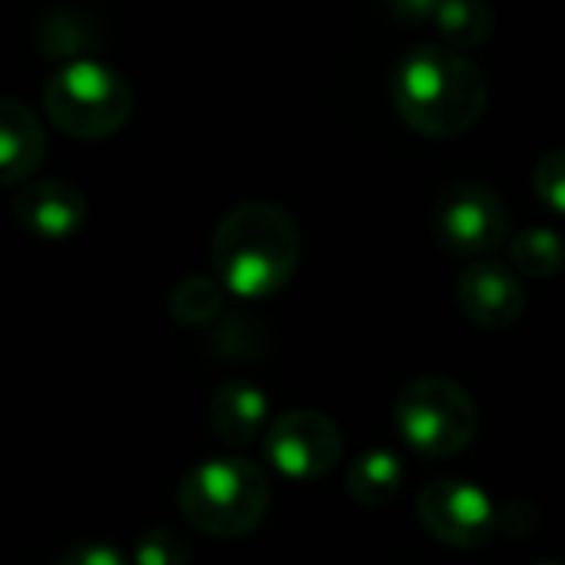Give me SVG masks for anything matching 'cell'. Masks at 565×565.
<instances>
[{"label":"cell","mask_w":565,"mask_h":565,"mask_svg":"<svg viewBox=\"0 0 565 565\" xmlns=\"http://www.w3.org/2000/svg\"><path fill=\"white\" fill-rule=\"evenodd\" d=\"M486 97L482 71L446 47H416L393 74L396 114L423 137L452 140L472 130L486 110Z\"/></svg>","instance_id":"7a4b0ae2"},{"label":"cell","mask_w":565,"mask_h":565,"mask_svg":"<svg viewBox=\"0 0 565 565\" xmlns=\"http://www.w3.org/2000/svg\"><path fill=\"white\" fill-rule=\"evenodd\" d=\"M300 263V230L287 210L273 203L233 206L210 243V266L220 290L263 300L290 282Z\"/></svg>","instance_id":"6da1fadb"},{"label":"cell","mask_w":565,"mask_h":565,"mask_svg":"<svg viewBox=\"0 0 565 565\" xmlns=\"http://www.w3.org/2000/svg\"><path fill=\"white\" fill-rule=\"evenodd\" d=\"M263 452L279 476L313 482L340 462L343 433L327 413L290 409L263 429Z\"/></svg>","instance_id":"8992f818"},{"label":"cell","mask_w":565,"mask_h":565,"mask_svg":"<svg viewBox=\"0 0 565 565\" xmlns=\"http://www.w3.org/2000/svg\"><path fill=\"white\" fill-rule=\"evenodd\" d=\"M269 419V399L246 380L223 383L210 399V426L226 446H249Z\"/></svg>","instance_id":"7c38bea8"},{"label":"cell","mask_w":565,"mask_h":565,"mask_svg":"<svg viewBox=\"0 0 565 565\" xmlns=\"http://www.w3.org/2000/svg\"><path fill=\"white\" fill-rule=\"evenodd\" d=\"M436 31L446 44L452 47H482L495 28L492 21V8L486 0H439V8L433 14Z\"/></svg>","instance_id":"5bb4252c"},{"label":"cell","mask_w":565,"mask_h":565,"mask_svg":"<svg viewBox=\"0 0 565 565\" xmlns=\"http://www.w3.org/2000/svg\"><path fill=\"white\" fill-rule=\"evenodd\" d=\"M61 565H127V558L114 548V545H104V542H87V545H77L71 548Z\"/></svg>","instance_id":"ffe728a7"},{"label":"cell","mask_w":565,"mask_h":565,"mask_svg":"<svg viewBox=\"0 0 565 565\" xmlns=\"http://www.w3.org/2000/svg\"><path fill=\"white\" fill-rule=\"evenodd\" d=\"M419 522L433 539L452 548H479L495 532L492 499L466 479H433L416 499Z\"/></svg>","instance_id":"ba28073f"},{"label":"cell","mask_w":565,"mask_h":565,"mask_svg":"<svg viewBox=\"0 0 565 565\" xmlns=\"http://www.w3.org/2000/svg\"><path fill=\"white\" fill-rule=\"evenodd\" d=\"M47 153L41 120L18 100L0 97V183H24Z\"/></svg>","instance_id":"8fae6325"},{"label":"cell","mask_w":565,"mask_h":565,"mask_svg":"<svg viewBox=\"0 0 565 565\" xmlns=\"http://www.w3.org/2000/svg\"><path fill=\"white\" fill-rule=\"evenodd\" d=\"M193 545L177 529H150L134 545L137 565H190Z\"/></svg>","instance_id":"e0dca14e"},{"label":"cell","mask_w":565,"mask_h":565,"mask_svg":"<svg viewBox=\"0 0 565 565\" xmlns=\"http://www.w3.org/2000/svg\"><path fill=\"white\" fill-rule=\"evenodd\" d=\"M11 206H14L18 223L31 236L47 239V243L71 239L87 223V196L64 180L28 183L24 190H18Z\"/></svg>","instance_id":"30bf717a"},{"label":"cell","mask_w":565,"mask_h":565,"mask_svg":"<svg viewBox=\"0 0 565 565\" xmlns=\"http://www.w3.org/2000/svg\"><path fill=\"white\" fill-rule=\"evenodd\" d=\"M456 300L466 320L482 330H505L525 313L522 279L502 263H472L456 282Z\"/></svg>","instance_id":"9c48e42d"},{"label":"cell","mask_w":565,"mask_h":565,"mask_svg":"<svg viewBox=\"0 0 565 565\" xmlns=\"http://www.w3.org/2000/svg\"><path fill=\"white\" fill-rule=\"evenodd\" d=\"M509 259L522 276L548 279V276L562 273V266H565V243L548 226H529V230L512 236Z\"/></svg>","instance_id":"9a60e30c"},{"label":"cell","mask_w":565,"mask_h":565,"mask_svg":"<svg viewBox=\"0 0 565 565\" xmlns=\"http://www.w3.org/2000/svg\"><path fill=\"white\" fill-rule=\"evenodd\" d=\"M403 459L393 449H366L350 462L347 472V492L363 505V509H380L386 505L399 486H403Z\"/></svg>","instance_id":"4fadbf2b"},{"label":"cell","mask_w":565,"mask_h":565,"mask_svg":"<svg viewBox=\"0 0 565 565\" xmlns=\"http://www.w3.org/2000/svg\"><path fill=\"white\" fill-rule=\"evenodd\" d=\"M535 565H565L562 558H545V562H535Z\"/></svg>","instance_id":"7402d4cb"},{"label":"cell","mask_w":565,"mask_h":565,"mask_svg":"<svg viewBox=\"0 0 565 565\" xmlns=\"http://www.w3.org/2000/svg\"><path fill=\"white\" fill-rule=\"evenodd\" d=\"M436 239L456 256H486L509 236V213L502 200L482 183H452L433 216Z\"/></svg>","instance_id":"52a82bcc"},{"label":"cell","mask_w":565,"mask_h":565,"mask_svg":"<svg viewBox=\"0 0 565 565\" xmlns=\"http://www.w3.org/2000/svg\"><path fill=\"white\" fill-rule=\"evenodd\" d=\"M177 505L196 532L239 539L263 522L269 509V479L243 456H216L180 479Z\"/></svg>","instance_id":"3957f363"},{"label":"cell","mask_w":565,"mask_h":565,"mask_svg":"<svg viewBox=\"0 0 565 565\" xmlns=\"http://www.w3.org/2000/svg\"><path fill=\"white\" fill-rule=\"evenodd\" d=\"M383 4H386V8L393 11V18L403 21V24H423V21H429V18L436 14L439 0H383Z\"/></svg>","instance_id":"44dd1931"},{"label":"cell","mask_w":565,"mask_h":565,"mask_svg":"<svg viewBox=\"0 0 565 565\" xmlns=\"http://www.w3.org/2000/svg\"><path fill=\"white\" fill-rule=\"evenodd\" d=\"M532 186L548 210L565 216V150H552L535 163Z\"/></svg>","instance_id":"ac0fdd59"},{"label":"cell","mask_w":565,"mask_h":565,"mask_svg":"<svg viewBox=\"0 0 565 565\" xmlns=\"http://www.w3.org/2000/svg\"><path fill=\"white\" fill-rule=\"evenodd\" d=\"M44 107L61 134L74 140H107L130 120L134 90L114 67L74 61L47 81Z\"/></svg>","instance_id":"277c9868"},{"label":"cell","mask_w":565,"mask_h":565,"mask_svg":"<svg viewBox=\"0 0 565 565\" xmlns=\"http://www.w3.org/2000/svg\"><path fill=\"white\" fill-rule=\"evenodd\" d=\"M170 317L180 323V327H206L220 317L223 310V290L220 282L210 279V276H190L183 279L180 287L170 294V303H167Z\"/></svg>","instance_id":"2e32d148"},{"label":"cell","mask_w":565,"mask_h":565,"mask_svg":"<svg viewBox=\"0 0 565 565\" xmlns=\"http://www.w3.org/2000/svg\"><path fill=\"white\" fill-rule=\"evenodd\" d=\"M393 423L416 456L449 459L476 439L479 416L459 383L446 376H419L399 390Z\"/></svg>","instance_id":"5b68a950"},{"label":"cell","mask_w":565,"mask_h":565,"mask_svg":"<svg viewBox=\"0 0 565 565\" xmlns=\"http://www.w3.org/2000/svg\"><path fill=\"white\" fill-rule=\"evenodd\" d=\"M535 522H539V512L529 502H509V505L495 509V529H502L512 539L529 535L535 529Z\"/></svg>","instance_id":"d6986e66"}]
</instances>
